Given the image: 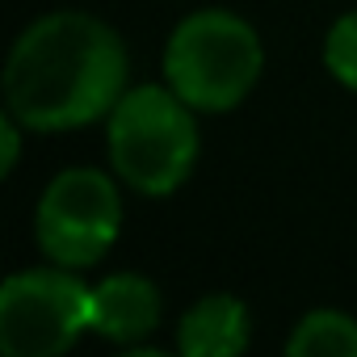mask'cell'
Segmentation results:
<instances>
[{
	"label": "cell",
	"mask_w": 357,
	"mask_h": 357,
	"mask_svg": "<svg viewBox=\"0 0 357 357\" xmlns=\"http://www.w3.org/2000/svg\"><path fill=\"white\" fill-rule=\"evenodd\" d=\"M194 114L198 109L176 97L168 80L126 89L105 122L114 172L143 198L176 194L190 181L198 151H202Z\"/></svg>",
	"instance_id": "7a4b0ae2"
},
{
	"label": "cell",
	"mask_w": 357,
	"mask_h": 357,
	"mask_svg": "<svg viewBox=\"0 0 357 357\" xmlns=\"http://www.w3.org/2000/svg\"><path fill=\"white\" fill-rule=\"evenodd\" d=\"M122 227V198L101 168H63L34 211V240L51 265H97Z\"/></svg>",
	"instance_id": "5b68a950"
},
{
	"label": "cell",
	"mask_w": 357,
	"mask_h": 357,
	"mask_svg": "<svg viewBox=\"0 0 357 357\" xmlns=\"http://www.w3.org/2000/svg\"><path fill=\"white\" fill-rule=\"evenodd\" d=\"M164 315V298L143 273H109L93 286V332L114 344H143Z\"/></svg>",
	"instance_id": "8992f818"
},
{
	"label": "cell",
	"mask_w": 357,
	"mask_h": 357,
	"mask_svg": "<svg viewBox=\"0 0 357 357\" xmlns=\"http://www.w3.org/2000/svg\"><path fill=\"white\" fill-rule=\"evenodd\" d=\"M22 118L17 114H5L0 118V172L5 176H13V168H17V160H22Z\"/></svg>",
	"instance_id": "30bf717a"
},
{
	"label": "cell",
	"mask_w": 357,
	"mask_h": 357,
	"mask_svg": "<svg viewBox=\"0 0 357 357\" xmlns=\"http://www.w3.org/2000/svg\"><path fill=\"white\" fill-rule=\"evenodd\" d=\"M93 332V286L68 265L22 269L0 286V353L59 357Z\"/></svg>",
	"instance_id": "277c9868"
},
{
	"label": "cell",
	"mask_w": 357,
	"mask_h": 357,
	"mask_svg": "<svg viewBox=\"0 0 357 357\" xmlns=\"http://www.w3.org/2000/svg\"><path fill=\"white\" fill-rule=\"evenodd\" d=\"M248 340L252 319L236 294H206L176 324V349L185 357H240Z\"/></svg>",
	"instance_id": "52a82bcc"
},
{
	"label": "cell",
	"mask_w": 357,
	"mask_h": 357,
	"mask_svg": "<svg viewBox=\"0 0 357 357\" xmlns=\"http://www.w3.org/2000/svg\"><path fill=\"white\" fill-rule=\"evenodd\" d=\"M324 68L336 84L357 93V9L344 13L324 38Z\"/></svg>",
	"instance_id": "9c48e42d"
},
{
	"label": "cell",
	"mask_w": 357,
	"mask_h": 357,
	"mask_svg": "<svg viewBox=\"0 0 357 357\" xmlns=\"http://www.w3.org/2000/svg\"><path fill=\"white\" fill-rule=\"evenodd\" d=\"M265 72L261 34L227 9H198L164 43V80L198 114L236 109Z\"/></svg>",
	"instance_id": "3957f363"
},
{
	"label": "cell",
	"mask_w": 357,
	"mask_h": 357,
	"mask_svg": "<svg viewBox=\"0 0 357 357\" xmlns=\"http://www.w3.org/2000/svg\"><path fill=\"white\" fill-rule=\"evenodd\" d=\"M286 353L290 357H357V319L336 307L307 311L286 336Z\"/></svg>",
	"instance_id": "ba28073f"
},
{
	"label": "cell",
	"mask_w": 357,
	"mask_h": 357,
	"mask_svg": "<svg viewBox=\"0 0 357 357\" xmlns=\"http://www.w3.org/2000/svg\"><path fill=\"white\" fill-rule=\"evenodd\" d=\"M130 76L126 43L93 13L59 9L30 22L5 59V105L26 130L59 135L109 118Z\"/></svg>",
	"instance_id": "6da1fadb"
}]
</instances>
